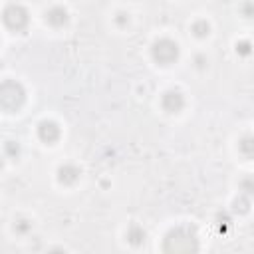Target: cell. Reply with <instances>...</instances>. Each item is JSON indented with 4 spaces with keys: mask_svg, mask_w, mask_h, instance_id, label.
Returning a JSON list of instances; mask_svg holds the SVG:
<instances>
[{
    "mask_svg": "<svg viewBox=\"0 0 254 254\" xmlns=\"http://www.w3.org/2000/svg\"><path fill=\"white\" fill-rule=\"evenodd\" d=\"M46 22L52 28H64L69 22V14H67V10L64 6H52L46 12Z\"/></svg>",
    "mask_w": 254,
    "mask_h": 254,
    "instance_id": "cell-8",
    "label": "cell"
},
{
    "mask_svg": "<svg viewBox=\"0 0 254 254\" xmlns=\"http://www.w3.org/2000/svg\"><path fill=\"white\" fill-rule=\"evenodd\" d=\"M36 131H38V139H40L42 143H46V145L56 143V141L60 139V135H62L58 123L52 121V119H44V121H40Z\"/></svg>",
    "mask_w": 254,
    "mask_h": 254,
    "instance_id": "cell-6",
    "label": "cell"
},
{
    "mask_svg": "<svg viewBox=\"0 0 254 254\" xmlns=\"http://www.w3.org/2000/svg\"><path fill=\"white\" fill-rule=\"evenodd\" d=\"M238 187H240V190H242V194H252L254 192V181L250 179V177H246V179H242L240 183H238Z\"/></svg>",
    "mask_w": 254,
    "mask_h": 254,
    "instance_id": "cell-15",
    "label": "cell"
},
{
    "mask_svg": "<svg viewBox=\"0 0 254 254\" xmlns=\"http://www.w3.org/2000/svg\"><path fill=\"white\" fill-rule=\"evenodd\" d=\"M151 58L159 65H169L179 58V44L171 38H159L151 46Z\"/></svg>",
    "mask_w": 254,
    "mask_h": 254,
    "instance_id": "cell-4",
    "label": "cell"
},
{
    "mask_svg": "<svg viewBox=\"0 0 254 254\" xmlns=\"http://www.w3.org/2000/svg\"><path fill=\"white\" fill-rule=\"evenodd\" d=\"M161 107L167 113H179L185 107V95L179 89H167L161 95Z\"/></svg>",
    "mask_w": 254,
    "mask_h": 254,
    "instance_id": "cell-5",
    "label": "cell"
},
{
    "mask_svg": "<svg viewBox=\"0 0 254 254\" xmlns=\"http://www.w3.org/2000/svg\"><path fill=\"white\" fill-rule=\"evenodd\" d=\"M125 238H127V242H129V244L139 246V244H143V242H145L147 232H145V228H143V226H139L137 222H133V224H129V228H127V232H125Z\"/></svg>",
    "mask_w": 254,
    "mask_h": 254,
    "instance_id": "cell-9",
    "label": "cell"
},
{
    "mask_svg": "<svg viewBox=\"0 0 254 254\" xmlns=\"http://www.w3.org/2000/svg\"><path fill=\"white\" fill-rule=\"evenodd\" d=\"M2 167H4V161H2V159H0V171H2Z\"/></svg>",
    "mask_w": 254,
    "mask_h": 254,
    "instance_id": "cell-20",
    "label": "cell"
},
{
    "mask_svg": "<svg viewBox=\"0 0 254 254\" xmlns=\"http://www.w3.org/2000/svg\"><path fill=\"white\" fill-rule=\"evenodd\" d=\"M115 24H117L119 28H125V26L129 24V14H125V12H117V16H115Z\"/></svg>",
    "mask_w": 254,
    "mask_h": 254,
    "instance_id": "cell-17",
    "label": "cell"
},
{
    "mask_svg": "<svg viewBox=\"0 0 254 254\" xmlns=\"http://www.w3.org/2000/svg\"><path fill=\"white\" fill-rule=\"evenodd\" d=\"M14 230H16V234H28V232L32 230V220H28V218H18V220L14 222Z\"/></svg>",
    "mask_w": 254,
    "mask_h": 254,
    "instance_id": "cell-13",
    "label": "cell"
},
{
    "mask_svg": "<svg viewBox=\"0 0 254 254\" xmlns=\"http://www.w3.org/2000/svg\"><path fill=\"white\" fill-rule=\"evenodd\" d=\"M194 65H196V69H204V67L208 65V60H206V56H202V54H196V56H194Z\"/></svg>",
    "mask_w": 254,
    "mask_h": 254,
    "instance_id": "cell-18",
    "label": "cell"
},
{
    "mask_svg": "<svg viewBox=\"0 0 254 254\" xmlns=\"http://www.w3.org/2000/svg\"><path fill=\"white\" fill-rule=\"evenodd\" d=\"M250 52H252V44H250L248 40H242V42L236 44V54H240V56H248Z\"/></svg>",
    "mask_w": 254,
    "mask_h": 254,
    "instance_id": "cell-16",
    "label": "cell"
},
{
    "mask_svg": "<svg viewBox=\"0 0 254 254\" xmlns=\"http://www.w3.org/2000/svg\"><path fill=\"white\" fill-rule=\"evenodd\" d=\"M79 175H81V169L77 165H73V163H64V165L58 167V181L62 185H73V183H77Z\"/></svg>",
    "mask_w": 254,
    "mask_h": 254,
    "instance_id": "cell-7",
    "label": "cell"
},
{
    "mask_svg": "<svg viewBox=\"0 0 254 254\" xmlns=\"http://www.w3.org/2000/svg\"><path fill=\"white\" fill-rule=\"evenodd\" d=\"M232 204H234V210H236V212H248V208H250V198H248V194H240Z\"/></svg>",
    "mask_w": 254,
    "mask_h": 254,
    "instance_id": "cell-12",
    "label": "cell"
},
{
    "mask_svg": "<svg viewBox=\"0 0 254 254\" xmlns=\"http://www.w3.org/2000/svg\"><path fill=\"white\" fill-rule=\"evenodd\" d=\"M163 250L177 254V252H196L198 250V238L194 228L190 226H175L167 232L163 240Z\"/></svg>",
    "mask_w": 254,
    "mask_h": 254,
    "instance_id": "cell-1",
    "label": "cell"
},
{
    "mask_svg": "<svg viewBox=\"0 0 254 254\" xmlns=\"http://www.w3.org/2000/svg\"><path fill=\"white\" fill-rule=\"evenodd\" d=\"M2 22H4V26H6L10 32L20 34V32H24V30L28 28V24H30V12H28L22 4L12 2V4H8V6L2 10Z\"/></svg>",
    "mask_w": 254,
    "mask_h": 254,
    "instance_id": "cell-3",
    "label": "cell"
},
{
    "mask_svg": "<svg viewBox=\"0 0 254 254\" xmlns=\"http://www.w3.org/2000/svg\"><path fill=\"white\" fill-rule=\"evenodd\" d=\"M242 12H244V18H250V16H252V10H250V2H246V4L242 6Z\"/></svg>",
    "mask_w": 254,
    "mask_h": 254,
    "instance_id": "cell-19",
    "label": "cell"
},
{
    "mask_svg": "<svg viewBox=\"0 0 254 254\" xmlns=\"http://www.w3.org/2000/svg\"><path fill=\"white\" fill-rule=\"evenodd\" d=\"M190 32L196 38H206L210 34V24L206 20H194L192 26H190Z\"/></svg>",
    "mask_w": 254,
    "mask_h": 254,
    "instance_id": "cell-11",
    "label": "cell"
},
{
    "mask_svg": "<svg viewBox=\"0 0 254 254\" xmlns=\"http://www.w3.org/2000/svg\"><path fill=\"white\" fill-rule=\"evenodd\" d=\"M4 151H6V155H8V157L18 159V157H20V145H18V141H6Z\"/></svg>",
    "mask_w": 254,
    "mask_h": 254,
    "instance_id": "cell-14",
    "label": "cell"
},
{
    "mask_svg": "<svg viewBox=\"0 0 254 254\" xmlns=\"http://www.w3.org/2000/svg\"><path fill=\"white\" fill-rule=\"evenodd\" d=\"M26 103V89L16 79L0 81V109L6 113H16Z\"/></svg>",
    "mask_w": 254,
    "mask_h": 254,
    "instance_id": "cell-2",
    "label": "cell"
},
{
    "mask_svg": "<svg viewBox=\"0 0 254 254\" xmlns=\"http://www.w3.org/2000/svg\"><path fill=\"white\" fill-rule=\"evenodd\" d=\"M238 153L246 159H252L254 155V139L250 135H244L240 141H238Z\"/></svg>",
    "mask_w": 254,
    "mask_h": 254,
    "instance_id": "cell-10",
    "label": "cell"
}]
</instances>
